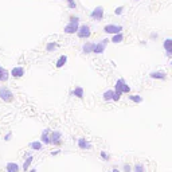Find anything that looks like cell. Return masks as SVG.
Wrapping results in <instances>:
<instances>
[{
	"label": "cell",
	"mask_w": 172,
	"mask_h": 172,
	"mask_svg": "<svg viewBox=\"0 0 172 172\" xmlns=\"http://www.w3.org/2000/svg\"><path fill=\"white\" fill-rule=\"evenodd\" d=\"M116 91H117V93H120V94L129 93V91H130V86H128L124 79H118V81L116 82Z\"/></svg>",
	"instance_id": "cell-2"
},
{
	"label": "cell",
	"mask_w": 172,
	"mask_h": 172,
	"mask_svg": "<svg viewBox=\"0 0 172 172\" xmlns=\"http://www.w3.org/2000/svg\"><path fill=\"white\" fill-rule=\"evenodd\" d=\"M113 93H114V91L113 90H108V91H105L104 93V100L105 101H112V98H113Z\"/></svg>",
	"instance_id": "cell-19"
},
{
	"label": "cell",
	"mask_w": 172,
	"mask_h": 172,
	"mask_svg": "<svg viewBox=\"0 0 172 172\" xmlns=\"http://www.w3.org/2000/svg\"><path fill=\"white\" fill-rule=\"evenodd\" d=\"M129 100H132L133 102H136V104H138V102L142 101V98L140 96H129Z\"/></svg>",
	"instance_id": "cell-24"
},
{
	"label": "cell",
	"mask_w": 172,
	"mask_h": 172,
	"mask_svg": "<svg viewBox=\"0 0 172 172\" xmlns=\"http://www.w3.org/2000/svg\"><path fill=\"white\" fill-rule=\"evenodd\" d=\"M7 79H8V73L0 66V81H7Z\"/></svg>",
	"instance_id": "cell-17"
},
{
	"label": "cell",
	"mask_w": 172,
	"mask_h": 172,
	"mask_svg": "<svg viewBox=\"0 0 172 172\" xmlns=\"http://www.w3.org/2000/svg\"><path fill=\"white\" fill-rule=\"evenodd\" d=\"M105 32H108V34H121V31H122V27L121 26H114V24H108V26H105Z\"/></svg>",
	"instance_id": "cell-4"
},
{
	"label": "cell",
	"mask_w": 172,
	"mask_h": 172,
	"mask_svg": "<svg viewBox=\"0 0 172 172\" xmlns=\"http://www.w3.org/2000/svg\"><path fill=\"white\" fill-rule=\"evenodd\" d=\"M102 16H104V8H102V7H97V8L91 12V18H93V19L101 20Z\"/></svg>",
	"instance_id": "cell-8"
},
{
	"label": "cell",
	"mask_w": 172,
	"mask_h": 172,
	"mask_svg": "<svg viewBox=\"0 0 172 172\" xmlns=\"http://www.w3.org/2000/svg\"><path fill=\"white\" fill-rule=\"evenodd\" d=\"M112 172H120V171H118V170H117V168H114V170H113Z\"/></svg>",
	"instance_id": "cell-32"
},
{
	"label": "cell",
	"mask_w": 172,
	"mask_h": 172,
	"mask_svg": "<svg viewBox=\"0 0 172 172\" xmlns=\"http://www.w3.org/2000/svg\"><path fill=\"white\" fill-rule=\"evenodd\" d=\"M73 94H74L75 97H78V98H83V89H82L81 86L75 87V90L73 91Z\"/></svg>",
	"instance_id": "cell-18"
},
{
	"label": "cell",
	"mask_w": 172,
	"mask_h": 172,
	"mask_svg": "<svg viewBox=\"0 0 172 172\" xmlns=\"http://www.w3.org/2000/svg\"><path fill=\"white\" fill-rule=\"evenodd\" d=\"M91 50H93V43H86V45L83 46V51H85L86 54L91 53Z\"/></svg>",
	"instance_id": "cell-22"
},
{
	"label": "cell",
	"mask_w": 172,
	"mask_h": 172,
	"mask_svg": "<svg viewBox=\"0 0 172 172\" xmlns=\"http://www.w3.org/2000/svg\"><path fill=\"white\" fill-rule=\"evenodd\" d=\"M66 62H67V57H66V55H62L59 59L57 61V67H62V66H63Z\"/></svg>",
	"instance_id": "cell-20"
},
{
	"label": "cell",
	"mask_w": 172,
	"mask_h": 172,
	"mask_svg": "<svg viewBox=\"0 0 172 172\" xmlns=\"http://www.w3.org/2000/svg\"><path fill=\"white\" fill-rule=\"evenodd\" d=\"M78 148L82 149V151H86V149H91V144L89 141H86L85 138H78Z\"/></svg>",
	"instance_id": "cell-9"
},
{
	"label": "cell",
	"mask_w": 172,
	"mask_h": 172,
	"mask_svg": "<svg viewBox=\"0 0 172 172\" xmlns=\"http://www.w3.org/2000/svg\"><path fill=\"white\" fill-rule=\"evenodd\" d=\"M77 31H78V19H77V18H73L70 23L65 27V32L66 34H74Z\"/></svg>",
	"instance_id": "cell-3"
},
{
	"label": "cell",
	"mask_w": 172,
	"mask_h": 172,
	"mask_svg": "<svg viewBox=\"0 0 172 172\" xmlns=\"http://www.w3.org/2000/svg\"><path fill=\"white\" fill-rule=\"evenodd\" d=\"M49 129H45L43 130V133H42V141H43V144H46V145H49L50 144V137H49Z\"/></svg>",
	"instance_id": "cell-14"
},
{
	"label": "cell",
	"mask_w": 172,
	"mask_h": 172,
	"mask_svg": "<svg viewBox=\"0 0 172 172\" xmlns=\"http://www.w3.org/2000/svg\"><path fill=\"white\" fill-rule=\"evenodd\" d=\"M30 147L34 149V151H41L42 147H43V144H42L41 141H32L31 144H30Z\"/></svg>",
	"instance_id": "cell-16"
},
{
	"label": "cell",
	"mask_w": 172,
	"mask_h": 172,
	"mask_svg": "<svg viewBox=\"0 0 172 172\" xmlns=\"http://www.w3.org/2000/svg\"><path fill=\"white\" fill-rule=\"evenodd\" d=\"M108 45V39H104V41H101L100 43H97V45H94L93 43V53H96V54H101V53H104V50H105V47H106Z\"/></svg>",
	"instance_id": "cell-5"
},
{
	"label": "cell",
	"mask_w": 172,
	"mask_h": 172,
	"mask_svg": "<svg viewBox=\"0 0 172 172\" xmlns=\"http://www.w3.org/2000/svg\"><path fill=\"white\" fill-rule=\"evenodd\" d=\"M32 162H34V156H28L27 159H26V162L23 164V171H27L28 170V167L32 164Z\"/></svg>",
	"instance_id": "cell-15"
},
{
	"label": "cell",
	"mask_w": 172,
	"mask_h": 172,
	"mask_svg": "<svg viewBox=\"0 0 172 172\" xmlns=\"http://www.w3.org/2000/svg\"><path fill=\"white\" fill-rule=\"evenodd\" d=\"M114 12H116V15H120V14L122 12V7H118V8H116Z\"/></svg>",
	"instance_id": "cell-30"
},
{
	"label": "cell",
	"mask_w": 172,
	"mask_h": 172,
	"mask_svg": "<svg viewBox=\"0 0 172 172\" xmlns=\"http://www.w3.org/2000/svg\"><path fill=\"white\" fill-rule=\"evenodd\" d=\"M69 7H70V8H75V3H74V0H69Z\"/></svg>",
	"instance_id": "cell-28"
},
{
	"label": "cell",
	"mask_w": 172,
	"mask_h": 172,
	"mask_svg": "<svg viewBox=\"0 0 172 172\" xmlns=\"http://www.w3.org/2000/svg\"><path fill=\"white\" fill-rule=\"evenodd\" d=\"M0 98L4 102H11V101H14V93L8 89V87L2 86L0 87Z\"/></svg>",
	"instance_id": "cell-1"
},
{
	"label": "cell",
	"mask_w": 172,
	"mask_h": 172,
	"mask_svg": "<svg viewBox=\"0 0 172 172\" xmlns=\"http://www.w3.org/2000/svg\"><path fill=\"white\" fill-rule=\"evenodd\" d=\"M101 157H102L104 160H109V155H106L105 152H101Z\"/></svg>",
	"instance_id": "cell-29"
},
{
	"label": "cell",
	"mask_w": 172,
	"mask_h": 172,
	"mask_svg": "<svg viewBox=\"0 0 172 172\" xmlns=\"http://www.w3.org/2000/svg\"><path fill=\"white\" fill-rule=\"evenodd\" d=\"M23 74H24V70H23V67H20V66H18V67H14L12 70H11V75L15 77V78H20Z\"/></svg>",
	"instance_id": "cell-10"
},
{
	"label": "cell",
	"mask_w": 172,
	"mask_h": 172,
	"mask_svg": "<svg viewBox=\"0 0 172 172\" xmlns=\"http://www.w3.org/2000/svg\"><path fill=\"white\" fill-rule=\"evenodd\" d=\"M6 170H7V172H19L20 168L16 163H8L6 166Z\"/></svg>",
	"instance_id": "cell-12"
},
{
	"label": "cell",
	"mask_w": 172,
	"mask_h": 172,
	"mask_svg": "<svg viewBox=\"0 0 172 172\" xmlns=\"http://www.w3.org/2000/svg\"><path fill=\"white\" fill-rule=\"evenodd\" d=\"M120 98H121V94L117 93V91H114V93H113V98H112V100L113 101H118Z\"/></svg>",
	"instance_id": "cell-26"
},
{
	"label": "cell",
	"mask_w": 172,
	"mask_h": 172,
	"mask_svg": "<svg viewBox=\"0 0 172 172\" xmlns=\"http://www.w3.org/2000/svg\"><path fill=\"white\" fill-rule=\"evenodd\" d=\"M30 172H36V170H31V171H30Z\"/></svg>",
	"instance_id": "cell-33"
},
{
	"label": "cell",
	"mask_w": 172,
	"mask_h": 172,
	"mask_svg": "<svg viewBox=\"0 0 172 172\" xmlns=\"http://www.w3.org/2000/svg\"><path fill=\"white\" fill-rule=\"evenodd\" d=\"M77 32H78L79 38H87V36H90V28L87 27V26H82V27H79Z\"/></svg>",
	"instance_id": "cell-7"
},
{
	"label": "cell",
	"mask_w": 172,
	"mask_h": 172,
	"mask_svg": "<svg viewBox=\"0 0 172 172\" xmlns=\"http://www.w3.org/2000/svg\"><path fill=\"white\" fill-rule=\"evenodd\" d=\"M149 77H151V78H155V79H166L167 74L164 71H156V73H151Z\"/></svg>",
	"instance_id": "cell-11"
},
{
	"label": "cell",
	"mask_w": 172,
	"mask_h": 172,
	"mask_svg": "<svg viewBox=\"0 0 172 172\" xmlns=\"http://www.w3.org/2000/svg\"><path fill=\"white\" fill-rule=\"evenodd\" d=\"M122 38H124V36H122V34H116L114 36H113L112 42H113V43H120V42L122 41Z\"/></svg>",
	"instance_id": "cell-21"
},
{
	"label": "cell",
	"mask_w": 172,
	"mask_h": 172,
	"mask_svg": "<svg viewBox=\"0 0 172 172\" xmlns=\"http://www.w3.org/2000/svg\"><path fill=\"white\" fill-rule=\"evenodd\" d=\"M61 132L58 130H54L51 132V136H50V144H55V145H59L61 144Z\"/></svg>",
	"instance_id": "cell-6"
},
{
	"label": "cell",
	"mask_w": 172,
	"mask_h": 172,
	"mask_svg": "<svg viewBox=\"0 0 172 172\" xmlns=\"http://www.w3.org/2000/svg\"><path fill=\"white\" fill-rule=\"evenodd\" d=\"M122 170H124V172H132V167L128 163H125L124 164V167H122Z\"/></svg>",
	"instance_id": "cell-25"
},
{
	"label": "cell",
	"mask_w": 172,
	"mask_h": 172,
	"mask_svg": "<svg viewBox=\"0 0 172 172\" xmlns=\"http://www.w3.org/2000/svg\"><path fill=\"white\" fill-rule=\"evenodd\" d=\"M145 170H144V166H142V164H136V166H134V168H133V172H144Z\"/></svg>",
	"instance_id": "cell-23"
},
{
	"label": "cell",
	"mask_w": 172,
	"mask_h": 172,
	"mask_svg": "<svg viewBox=\"0 0 172 172\" xmlns=\"http://www.w3.org/2000/svg\"><path fill=\"white\" fill-rule=\"evenodd\" d=\"M164 49H166V51H167V55L170 57L171 51H172V41L171 39H166V42H164Z\"/></svg>",
	"instance_id": "cell-13"
},
{
	"label": "cell",
	"mask_w": 172,
	"mask_h": 172,
	"mask_svg": "<svg viewBox=\"0 0 172 172\" xmlns=\"http://www.w3.org/2000/svg\"><path fill=\"white\" fill-rule=\"evenodd\" d=\"M55 47H57L55 43H50V45H47V51H53Z\"/></svg>",
	"instance_id": "cell-27"
},
{
	"label": "cell",
	"mask_w": 172,
	"mask_h": 172,
	"mask_svg": "<svg viewBox=\"0 0 172 172\" xmlns=\"http://www.w3.org/2000/svg\"><path fill=\"white\" fill-rule=\"evenodd\" d=\"M11 137H12V133H7L6 136H4V140H6V141H8Z\"/></svg>",
	"instance_id": "cell-31"
}]
</instances>
